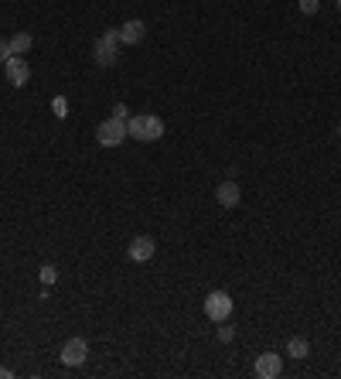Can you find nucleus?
<instances>
[{"label": "nucleus", "mask_w": 341, "mask_h": 379, "mask_svg": "<svg viewBox=\"0 0 341 379\" xmlns=\"http://www.w3.org/2000/svg\"><path fill=\"white\" fill-rule=\"evenodd\" d=\"M147 38V24L140 17H133L127 24H120V44H140Z\"/></svg>", "instance_id": "1a4fd4ad"}, {"label": "nucleus", "mask_w": 341, "mask_h": 379, "mask_svg": "<svg viewBox=\"0 0 341 379\" xmlns=\"http://www.w3.org/2000/svg\"><path fill=\"white\" fill-rule=\"evenodd\" d=\"M38 277H42V284H55V280H58V270H55L51 263H44L42 270H38Z\"/></svg>", "instance_id": "ddd939ff"}, {"label": "nucleus", "mask_w": 341, "mask_h": 379, "mask_svg": "<svg viewBox=\"0 0 341 379\" xmlns=\"http://www.w3.org/2000/svg\"><path fill=\"white\" fill-rule=\"evenodd\" d=\"M232 338H236L232 325H229V321H222V328H218V342H232Z\"/></svg>", "instance_id": "4468645a"}, {"label": "nucleus", "mask_w": 341, "mask_h": 379, "mask_svg": "<svg viewBox=\"0 0 341 379\" xmlns=\"http://www.w3.org/2000/svg\"><path fill=\"white\" fill-rule=\"evenodd\" d=\"M10 376H14V373H10L7 366H0V379H10Z\"/></svg>", "instance_id": "6ab92c4d"}, {"label": "nucleus", "mask_w": 341, "mask_h": 379, "mask_svg": "<svg viewBox=\"0 0 341 379\" xmlns=\"http://www.w3.org/2000/svg\"><path fill=\"white\" fill-rule=\"evenodd\" d=\"M3 76H7V83L14 85V89L28 85L31 83V65H28V58H24V55H10V58L3 62Z\"/></svg>", "instance_id": "20e7f679"}, {"label": "nucleus", "mask_w": 341, "mask_h": 379, "mask_svg": "<svg viewBox=\"0 0 341 379\" xmlns=\"http://www.w3.org/2000/svg\"><path fill=\"white\" fill-rule=\"evenodd\" d=\"M253 373L259 379H280V373H283V359H280V352H263V355H256Z\"/></svg>", "instance_id": "423d86ee"}, {"label": "nucleus", "mask_w": 341, "mask_h": 379, "mask_svg": "<svg viewBox=\"0 0 341 379\" xmlns=\"http://www.w3.org/2000/svg\"><path fill=\"white\" fill-rule=\"evenodd\" d=\"M287 355H290V359H307V355H311V342H307V338H290V342H287Z\"/></svg>", "instance_id": "f8f14e48"}, {"label": "nucleus", "mask_w": 341, "mask_h": 379, "mask_svg": "<svg viewBox=\"0 0 341 379\" xmlns=\"http://www.w3.org/2000/svg\"><path fill=\"white\" fill-rule=\"evenodd\" d=\"M113 117H120V120H130V117H127V106H123V103H116V106H113Z\"/></svg>", "instance_id": "f3484780"}, {"label": "nucleus", "mask_w": 341, "mask_h": 379, "mask_svg": "<svg viewBox=\"0 0 341 379\" xmlns=\"http://www.w3.org/2000/svg\"><path fill=\"white\" fill-rule=\"evenodd\" d=\"M51 110H55V117H65V113H69V110H65V99H62V96H58V99L51 103Z\"/></svg>", "instance_id": "2eb2a0df"}, {"label": "nucleus", "mask_w": 341, "mask_h": 379, "mask_svg": "<svg viewBox=\"0 0 341 379\" xmlns=\"http://www.w3.org/2000/svg\"><path fill=\"white\" fill-rule=\"evenodd\" d=\"M215 199H218V205H222V209H232V205H239L243 192H239V185H236V181H222V185L215 188Z\"/></svg>", "instance_id": "9d476101"}, {"label": "nucleus", "mask_w": 341, "mask_h": 379, "mask_svg": "<svg viewBox=\"0 0 341 379\" xmlns=\"http://www.w3.org/2000/svg\"><path fill=\"white\" fill-rule=\"evenodd\" d=\"M85 359H89V342L85 338H69L62 345V362L65 366H82Z\"/></svg>", "instance_id": "0eeeda50"}, {"label": "nucleus", "mask_w": 341, "mask_h": 379, "mask_svg": "<svg viewBox=\"0 0 341 379\" xmlns=\"http://www.w3.org/2000/svg\"><path fill=\"white\" fill-rule=\"evenodd\" d=\"M127 133L133 140H143V144H154L164 137V120L154 117V113H137L127 120Z\"/></svg>", "instance_id": "f257e3e1"}, {"label": "nucleus", "mask_w": 341, "mask_h": 379, "mask_svg": "<svg viewBox=\"0 0 341 379\" xmlns=\"http://www.w3.org/2000/svg\"><path fill=\"white\" fill-rule=\"evenodd\" d=\"M338 7H341V0H338Z\"/></svg>", "instance_id": "aec40b11"}, {"label": "nucleus", "mask_w": 341, "mask_h": 379, "mask_svg": "<svg viewBox=\"0 0 341 379\" xmlns=\"http://www.w3.org/2000/svg\"><path fill=\"white\" fill-rule=\"evenodd\" d=\"M7 48H10V55H28V51L35 48V38H31L28 31H17V35L7 38Z\"/></svg>", "instance_id": "9b49d317"}, {"label": "nucleus", "mask_w": 341, "mask_h": 379, "mask_svg": "<svg viewBox=\"0 0 341 379\" xmlns=\"http://www.w3.org/2000/svg\"><path fill=\"white\" fill-rule=\"evenodd\" d=\"M205 314L212 318V321H229V314H232V297L225 294V291H212V294L205 297Z\"/></svg>", "instance_id": "39448f33"}, {"label": "nucleus", "mask_w": 341, "mask_h": 379, "mask_svg": "<svg viewBox=\"0 0 341 379\" xmlns=\"http://www.w3.org/2000/svg\"><path fill=\"white\" fill-rule=\"evenodd\" d=\"M10 58V48H7V38H0V62H7Z\"/></svg>", "instance_id": "a211bd4d"}, {"label": "nucleus", "mask_w": 341, "mask_h": 379, "mask_svg": "<svg viewBox=\"0 0 341 379\" xmlns=\"http://www.w3.org/2000/svg\"><path fill=\"white\" fill-rule=\"evenodd\" d=\"M127 137H130L127 120H120V117H110V120H103V124L96 126V140H99L103 147H120Z\"/></svg>", "instance_id": "7ed1b4c3"}, {"label": "nucleus", "mask_w": 341, "mask_h": 379, "mask_svg": "<svg viewBox=\"0 0 341 379\" xmlns=\"http://www.w3.org/2000/svg\"><path fill=\"white\" fill-rule=\"evenodd\" d=\"M300 10L304 14H317V0H300Z\"/></svg>", "instance_id": "dca6fc26"}, {"label": "nucleus", "mask_w": 341, "mask_h": 379, "mask_svg": "<svg viewBox=\"0 0 341 379\" xmlns=\"http://www.w3.org/2000/svg\"><path fill=\"white\" fill-rule=\"evenodd\" d=\"M92 58H96V65H103V69L116 65V58H120V28H106V31L96 38Z\"/></svg>", "instance_id": "f03ea898"}, {"label": "nucleus", "mask_w": 341, "mask_h": 379, "mask_svg": "<svg viewBox=\"0 0 341 379\" xmlns=\"http://www.w3.org/2000/svg\"><path fill=\"white\" fill-rule=\"evenodd\" d=\"M154 239L150 236H137V239H130V246H127V253H130V260L133 263H147L150 256H154Z\"/></svg>", "instance_id": "6e6552de"}]
</instances>
